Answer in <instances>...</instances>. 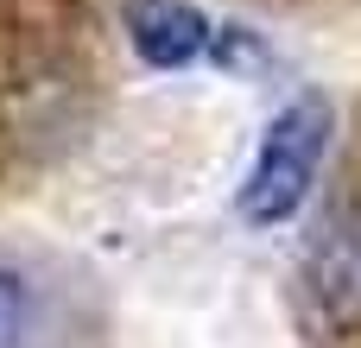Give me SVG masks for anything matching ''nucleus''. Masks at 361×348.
Masks as SVG:
<instances>
[{
    "instance_id": "1",
    "label": "nucleus",
    "mask_w": 361,
    "mask_h": 348,
    "mask_svg": "<svg viewBox=\"0 0 361 348\" xmlns=\"http://www.w3.org/2000/svg\"><path fill=\"white\" fill-rule=\"evenodd\" d=\"M330 133H336L330 95L298 89V95L267 120V133H260V146H254L241 184H235V216H241L247 228H286V222L305 209V197H311L324 159H330Z\"/></svg>"
},
{
    "instance_id": "2",
    "label": "nucleus",
    "mask_w": 361,
    "mask_h": 348,
    "mask_svg": "<svg viewBox=\"0 0 361 348\" xmlns=\"http://www.w3.org/2000/svg\"><path fill=\"white\" fill-rule=\"evenodd\" d=\"M127 19V44L146 70H197V63H216L222 57V32L203 6L190 0H127L121 6Z\"/></svg>"
},
{
    "instance_id": "3",
    "label": "nucleus",
    "mask_w": 361,
    "mask_h": 348,
    "mask_svg": "<svg viewBox=\"0 0 361 348\" xmlns=\"http://www.w3.org/2000/svg\"><path fill=\"white\" fill-rule=\"evenodd\" d=\"M32 336V292L13 266H0V348H25Z\"/></svg>"
}]
</instances>
